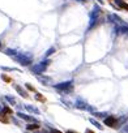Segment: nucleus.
<instances>
[{
    "label": "nucleus",
    "instance_id": "7ed1b4c3",
    "mask_svg": "<svg viewBox=\"0 0 128 133\" xmlns=\"http://www.w3.org/2000/svg\"><path fill=\"white\" fill-rule=\"evenodd\" d=\"M118 4H119V7H120V8H123V9L128 11V4H127V3H124L123 0H118Z\"/></svg>",
    "mask_w": 128,
    "mask_h": 133
},
{
    "label": "nucleus",
    "instance_id": "0eeeda50",
    "mask_svg": "<svg viewBox=\"0 0 128 133\" xmlns=\"http://www.w3.org/2000/svg\"><path fill=\"white\" fill-rule=\"evenodd\" d=\"M86 133H94V132H93V130H90V129H88V130H86Z\"/></svg>",
    "mask_w": 128,
    "mask_h": 133
},
{
    "label": "nucleus",
    "instance_id": "f03ea898",
    "mask_svg": "<svg viewBox=\"0 0 128 133\" xmlns=\"http://www.w3.org/2000/svg\"><path fill=\"white\" fill-rule=\"evenodd\" d=\"M0 121L4 123V124H8V123H9V117H8V115H7L5 112L0 114Z\"/></svg>",
    "mask_w": 128,
    "mask_h": 133
},
{
    "label": "nucleus",
    "instance_id": "20e7f679",
    "mask_svg": "<svg viewBox=\"0 0 128 133\" xmlns=\"http://www.w3.org/2000/svg\"><path fill=\"white\" fill-rule=\"evenodd\" d=\"M28 129L29 130H37V129H39V125L38 124H29L28 125Z\"/></svg>",
    "mask_w": 128,
    "mask_h": 133
},
{
    "label": "nucleus",
    "instance_id": "6e6552de",
    "mask_svg": "<svg viewBox=\"0 0 128 133\" xmlns=\"http://www.w3.org/2000/svg\"><path fill=\"white\" fill-rule=\"evenodd\" d=\"M52 133H61V132H60V130H54Z\"/></svg>",
    "mask_w": 128,
    "mask_h": 133
},
{
    "label": "nucleus",
    "instance_id": "1a4fd4ad",
    "mask_svg": "<svg viewBox=\"0 0 128 133\" xmlns=\"http://www.w3.org/2000/svg\"><path fill=\"white\" fill-rule=\"evenodd\" d=\"M67 133H73V132H71V130H69V132H67Z\"/></svg>",
    "mask_w": 128,
    "mask_h": 133
},
{
    "label": "nucleus",
    "instance_id": "39448f33",
    "mask_svg": "<svg viewBox=\"0 0 128 133\" xmlns=\"http://www.w3.org/2000/svg\"><path fill=\"white\" fill-rule=\"evenodd\" d=\"M4 112H5V114H8V115H12V114H13V111H12L8 106H5V107H4Z\"/></svg>",
    "mask_w": 128,
    "mask_h": 133
},
{
    "label": "nucleus",
    "instance_id": "423d86ee",
    "mask_svg": "<svg viewBox=\"0 0 128 133\" xmlns=\"http://www.w3.org/2000/svg\"><path fill=\"white\" fill-rule=\"evenodd\" d=\"M2 77H3V80H4L5 82H11V81H12V78H11V77H8V76H5V75H3Z\"/></svg>",
    "mask_w": 128,
    "mask_h": 133
},
{
    "label": "nucleus",
    "instance_id": "f257e3e1",
    "mask_svg": "<svg viewBox=\"0 0 128 133\" xmlns=\"http://www.w3.org/2000/svg\"><path fill=\"white\" fill-rule=\"evenodd\" d=\"M105 124H106L107 127L114 128V127H115V124H116V119H115L114 116H108L107 119H105Z\"/></svg>",
    "mask_w": 128,
    "mask_h": 133
}]
</instances>
